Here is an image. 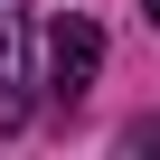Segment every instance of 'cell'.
Segmentation results:
<instances>
[{"instance_id":"1","label":"cell","mask_w":160,"mask_h":160,"mask_svg":"<svg viewBox=\"0 0 160 160\" xmlns=\"http://www.w3.org/2000/svg\"><path fill=\"white\" fill-rule=\"evenodd\" d=\"M94 66H104L94 19H57V28H47V94H57V104H85V94H94Z\"/></svg>"},{"instance_id":"2","label":"cell","mask_w":160,"mask_h":160,"mask_svg":"<svg viewBox=\"0 0 160 160\" xmlns=\"http://www.w3.org/2000/svg\"><path fill=\"white\" fill-rule=\"evenodd\" d=\"M28 122V0H0V132Z\"/></svg>"},{"instance_id":"3","label":"cell","mask_w":160,"mask_h":160,"mask_svg":"<svg viewBox=\"0 0 160 160\" xmlns=\"http://www.w3.org/2000/svg\"><path fill=\"white\" fill-rule=\"evenodd\" d=\"M141 10H151V19H160V0H141Z\"/></svg>"}]
</instances>
